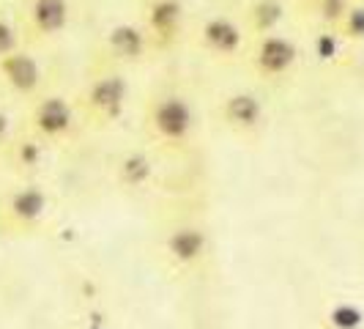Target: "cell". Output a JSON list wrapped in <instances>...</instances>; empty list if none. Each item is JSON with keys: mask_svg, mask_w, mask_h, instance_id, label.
<instances>
[{"mask_svg": "<svg viewBox=\"0 0 364 329\" xmlns=\"http://www.w3.org/2000/svg\"><path fill=\"white\" fill-rule=\"evenodd\" d=\"M198 132V110L178 88H162L148 96L143 110V137L167 157L189 151Z\"/></svg>", "mask_w": 364, "mask_h": 329, "instance_id": "cell-1", "label": "cell"}, {"mask_svg": "<svg viewBox=\"0 0 364 329\" xmlns=\"http://www.w3.org/2000/svg\"><path fill=\"white\" fill-rule=\"evenodd\" d=\"M77 110L82 118V127L107 129L127 113L129 105V80L121 66H112L99 58V66L88 74L85 85L77 93Z\"/></svg>", "mask_w": 364, "mask_h": 329, "instance_id": "cell-2", "label": "cell"}, {"mask_svg": "<svg viewBox=\"0 0 364 329\" xmlns=\"http://www.w3.org/2000/svg\"><path fill=\"white\" fill-rule=\"evenodd\" d=\"M50 212L53 198L41 179H17L0 192V236H31L41 231Z\"/></svg>", "mask_w": 364, "mask_h": 329, "instance_id": "cell-3", "label": "cell"}, {"mask_svg": "<svg viewBox=\"0 0 364 329\" xmlns=\"http://www.w3.org/2000/svg\"><path fill=\"white\" fill-rule=\"evenodd\" d=\"M22 127L31 129L41 143L50 148L66 146L77 137V129L82 127L77 102L55 91H41L36 99L28 102Z\"/></svg>", "mask_w": 364, "mask_h": 329, "instance_id": "cell-4", "label": "cell"}, {"mask_svg": "<svg viewBox=\"0 0 364 329\" xmlns=\"http://www.w3.org/2000/svg\"><path fill=\"white\" fill-rule=\"evenodd\" d=\"M211 253V236L200 219H178L162 236V256L178 274H198Z\"/></svg>", "mask_w": 364, "mask_h": 329, "instance_id": "cell-5", "label": "cell"}, {"mask_svg": "<svg viewBox=\"0 0 364 329\" xmlns=\"http://www.w3.org/2000/svg\"><path fill=\"white\" fill-rule=\"evenodd\" d=\"M17 25L25 44H50L72 25V0H19Z\"/></svg>", "mask_w": 364, "mask_h": 329, "instance_id": "cell-6", "label": "cell"}, {"mask_svg": "<svg viewBox=\"0 0 364 329\" xmlns=\"http://www.w3.org/2000/svg\"><path fill=\"white\" fill-rule=\"evenodd\" d=\"M219 124L228 129L236 140H257L266 129L269 113L263 99L250 88H233L222 93L217 105Z\"/></svg>", "mask_w": 364, "mask_h": 329, "instance_id": "cell-7", "label": "cell"}, {"mask_svg": "<svg viewBox=\"0 0 364 329\" xmlns=\"http://www.w3.org/2000/svg\"><path fill=\"white\" fill-rule=\"evenodd\" d=\"M250 69L257 80L263 83H279L296 69L299 63V47L291 36L274 31V33H263L255 36L252 47H250Z\"/></svg>", "mask_w": 364, "mask_h": 329, "instance_id": "cell-8", "label": "cell"}, {"mask_svg": "<svg viewBox=\"0 0 364 329\" xmlns=\"http://www.w3.org/2000/svg\"><path fill=\"white\" fill-rule=\"evenodd\" d=\"M154 53V44L148 38L143 22H115L105 31L99 44V58L112 66H140Z\"/></svg>", "mask_w": 364, "mask_h": 329, "instance_id": "cell-9", "label": "cell"}, {"mask_svg": "<svg viewBox=\"0 0 364 329\" xmlns=\"http://www.w3.org/2000/svg\"><path fill=\"white\" fill-rule=\"evenodd\" d=\"M0 88L22 102L36 99L44 91V66L38 55L28 50L25 44L3 55L0 58Z\"/></svg>", "mask_w": 364, "mask_h": 329, "instance_id": "cell-10", "label": "cell"}, {"mask_svg": "<svg viewBox=\"0 0 364 329\" xmlns=\"http://www.w3.org/2000/svg\"><path fill=\"white\" fill-rule=\"evenodd\" d=\"M198 47L217 63H233L247 50V31L228 14H211L198 28Z\"/></svg>", "mask_w": 364, "mask_h": 329, "instance_id": "cell-11", "label": "cell"}, {"mask_svg": "<svg viewBox=\"0 0 364 329\" xmlns=\"http://www.w3.org/2000/svg\"><path fill=\"white\" fill-rule=\"evenodd\" d=\"M183 3L181 0H148L143 9V28L154 44V53H164L178 44L183 33Z\"/></svg>", "mask_w": 364, "mask_h": 329, "instance_id": "cell-12", "label": "cell"}, {"mask_svg": "<svg viewBox=\"0 0 364 329\" xmlns=\"http://www.w3.org/2000/svg\"><path fill=\"white\" fill-rule=\"evenodd\" d=\"M47 151L50 146L41 143L31 129L17 127L14 137L0 154V162L14 179H38L44 170V162H47Z\"/></svg>", "mask_w": 364, "mask_h": 329, "instance_id": "cell-13", "label": "cell"}, {"mask_svg": "<svg viewBox=\"0 0 364 329\" xmlns=\"http://www.w3.org/2000/svg\"><path fill=\"white\" fill-rule=\"evenodd\" d=\"M115 182L127 192H143L154 182V162L146 151H124L115 160Z\"/></svg>", "mask_w": 364, "mask_h": 329, "instance_id": "cell-14", "label": "cell"}, {"mask_svg": "<svg viewBox=\"0 0 364 329\" xmlns=\"http://www.w3.org/2000/svg\"><path fill=\"white\" fill-rule=\"evenodd\" d=\"M282 19H285L282 0H250L247 9H244V22H247V31L252 36H263V33L279 31Z\"/></svg>", "mask_w": 364, "mask_h": 329, "instance_id": "cell-15", "label": "cell"}, {"mask_svg": "<svg viewBox=\"0 0 364 329\" xmlns=\"http://www.w3.org/2000/svg\"><path fill=\"white\" fill-rule=\"evenodd\" d=\"M310 6H312L315 19H318L323 28L337 31L343 17L348 14V9H350V0H310Z\"/></svg>", "mask_w": 364, "mask_h": 329, "instance_id": "cell-16", "label": "cell"}, {"mask_svg": "<svg viewBox=\"0 0 364 329\" xmlns=\"http://www.w3.org/2000/svg\"><path fill=\"white\" fill-rule=\"evenodd\" d=\"M326 321L331 329H359L362 327V310H359L356 305L340 302V305H334V308L328 310Z\"/></svg>", "mask_w": 364, "mask_h": 329, "instance_id": "cell-17", "label": "cell"}, {"mask_svg": "<svg viewBox=\"0 0 364 329\" xmlns=\"http://www.w3.org/2000/svg\"><path fill=\"white\" fill-rule=\"evenodd\" d=\"M340 36L343 38H350V41H362L364 38V6L362 3H350V9H348V14L343 17L340 22Z\"/></svg>", "mask_w": 364, "mask_h": 329, "instance_id": "cell-18", "label": "cell"}, {"mask_svg": "<svg viewBox=\"0 0 364 329\" xmlns=\"http://www.w3.org/2000/svg\"><path fill=\"white\" fill-rule=\"evenodd\" d=\"M22 44L25 41H22V33H19L17 19L0 14V58L9 55L11 50H17V47H22Z\"/></svg>", "mask_w": 364, "mask_h": 329, "instance_id": "cell-19", "label": "cell"}, {"mask_svg": "<svg viewBox=\"0 0 364 329\" xmlns=\"http://www.w3.org/2000/svg\"><path fill=\"white\" fill-rule=\"evenodd\" d=\"M14 132H17V127H14V118L9 115V110L0 108V154H3V148L9 146V140L14 137Z\"/></svg>", "mask_w": 364, "mask_h": 329, "instance_id": "cell-20", "label": "cell"}, {"mask_svg": "<svg viewBox=\"0 0 364 329\" xmlns=\"http://www.w3.org/2000/svg\"><path fill=\"white\" fill-rule=\"evenodd\" d=\"M315 53L321 55L323 61H328V58H334V53H337V36H334L331 31H326V33H321V36H318V41H315Z\"/></svg>", "mask_w": 364, "mask_h": 329, "instance_id": "cell-21", "label": "cell"}]
</instances>
